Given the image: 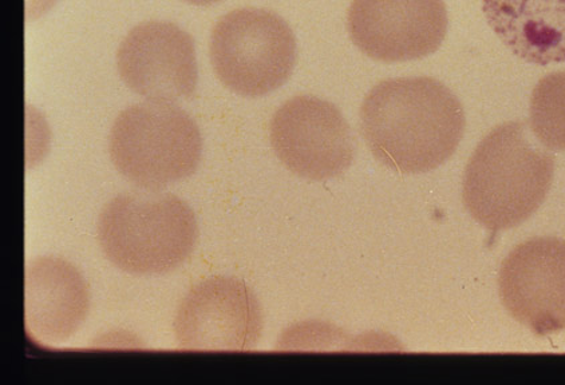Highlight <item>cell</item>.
<instances>
[{
    "label": "cell",
    "instance_id": "8fae6325",
    "mask_svg": "<svg viewBox=\"0 0 565 385\" xmlns=\"http://www.w3.org/2000/svg\"><path fill=\"white\" fill-rule=\"evenodd\" d=\"M90 311L89 287L65 258L36 257L24 269V325L42 345H61L84 325Z\"/></svg>",
    "mask_w": 565,
    "mask_h": 385
},
{
    "label": "cell",
    "instance_id": "6da1fadb",
    "mask_svg": "<svg viewBox=\"0 0 565 385\" xmlns=\"http://www.w3.org/2000/svg\"><path fill=\"white\" fill-rule=\"evenodd\" d=\"M362 135L376 160L399 173L431 172L447 162L466 131L460 100L428 77L380 82L361 109Z\"/></svg>",
    "mask_w": 565,
    "mask_h": 385
},
{
    "label": "cell",
    "instance_id": "5bb4252c",
    "mask_svg": "<svg viewBox=\"0 0 565 385\" xmlns=\"http://www.w3.org/2000/svg\"><path fill=\"white\" fill-rule=\"evenodd\" d=\"M184 2L193 6H211L222 2V0H184Z\"/></svg>",
    "mask_w": 565,
    "mask_h": 385
},
{
    "label": "cell",
    "instance_id": "3957f363",
    "mask_svg": "<svg viewBox=\"0 0 565 385\" xmlns=\"http://www.w3.org/2000/svg\"><path fill=\"white\" fill-rule=\"evenodd\" d=\"M198 235L196 216L184 200L147 189L116 195L97 221L105 257L136 276L167 275L180 268L192 256Z\"/></svg>",
    "mask_w": 565,
    "mask_h": 385
},
{
    "label": "cell",
    "instance_id": "9c48e42d",
    "mask_svg": "<svg viewBox=\"0 0 565 385\" xmlns=\"http://www.w3.org/2000/svg\"><path fill=\"white\" fill-rule=\"evenodd\" d=\"M117 68L124 84L147 100L174 104L196 92L193 38L171 22L150 21L131 29L119 44Z\"/></svg>",
    "mask_w": 565,
    "mask_h": 385
},
{
    "label": "cell",
    "instance_id": "7a4b0ae2",
    "mask_svg": "<svg viewBox=\"0 0 565 385\" xmlns=\"http://www.w3.org/2000/svg\"><path fill=\"white\" fill-rule=\"evenodd\" d=\"M554 169V157L530 141L525 124H502L483 138L468 162L463 204L492 233L514 228L542 206Z\"/></svg>",
    "mask_w": 565,
    "mask_h": 385
},
{
    "label": "cell",
    "instance_id": "52a82bcc",
    "mask_svg": "<svg viewBox=\"0 0 565 385\" xmlns=\"http://www.w3.org/2000/svg\"><path fill=\"white\" fill-rule=\"evenodd\" d=\"M259 300L236 277H211L181 300L173 333L181 351L254 350L263 333Z\"/></svg>",
    "mask_w": 565,
    "mask_h": 385
},
{
    "label": "cell",
    "instance_id": "8992f818",
    "mask_svg": "<svg viewBox=\"0 0 565 385\" xmlns=\"http://www.w3.org/2000/svg\"><path fill=\"white\" fill-rule=\"evenodd\" d=\"M269 141L282 165L311 181L341 175L355 157L353 132L341 110L313 96L294 97L275 111Z\"/></svg>",
    "mask_w": 565,
    "mask_h": 385
},
{
    "label": "cell",
    "instance_id": "5b68a950",
    "mask_svg": "<svg viewBox=\"0 0 565 385\" xmlns=\"http://www.w3.org/2000/svg\"><path fill=\"white\" fill-rule=\"evenodd\" d=\"M213 72L237 96L266 97L286 84L297 63V38L285 19L265 9L228 12L212 31Z\"/></svg>",
    "mask_w": 565,
    "mask_h": 385
},
{
    "label": "cell",
    "instance_id": "ba28073f",
    "mask_svg": "<svg viewBox=\"0 0 565 385\" xmlns=\"http://www.w3.org/2000/svg\"><path fill=\"white\" fill-rule=\"evenodd\" d=\"M444 0H353L348 29L369 58L394 63L435 54L448 33Z\"/></svg>",
    "mask_w": 565,
    "mask_h": 385
},
{
    "label": "cell",
    "instance_id": "4fadbf2b",
    "mask_svg": "<svg viewBox=\"0 0 565 385\" xmlns=\"http://www.w3.org/2000/svg\"><path fill=\"white\" fill-rule=\"evenodd\" d=\"M531 129L537 140L554 151H565V72L547 75L533 88Z\"/></svg>",
    "mask_w": 565,
    "mask_h": 385
},
{
    "label": "cell",
    "instance_id": "277c9868",
    "mask_svg": "<svg viewBox=\"0 0 565 385\" xmlns=\"http://www.w3.org/2000/svg\"><path fill=\"white\" fill-rule=\"evenodd\" d=\"M109 156L125 180L161 191L196 172L203 138L178 105L147 100L119 113L110 129Z\"/></svg>",
    "mask_w": 565,
    "mask_h": 385
},
{
    "label": "cell",
    "instance_id": "7c38bea8",
    "mask_svg": "<svg viewBox=\"0 0 565 385\" xmlns=\"http://www.w3.org/2000/svg\"><path fill=\"white\" fill-rule=\"evenodd\" d=\"M500 41L533 65L565 63V0H482Z\"/></svg>",
    "mask_w": 565,
    "mask_h": 385
},
{
    "label": "cell",
    "instance_id": "30bf717a",
    "mask_svg": "<svg viewBox=\"0 0 565 385\" xmlns=\"http://www.w3.org/2000/svg\"><path fill=\"white\" fill-rule=\"evenodd\" d=\"M502 304L537 336L565 331V239L533 238L501 265Z\"/></svg>",
    "mask_w": 565,
    "mask_h": 385
}]
</instances>
